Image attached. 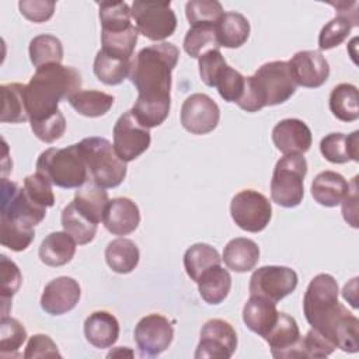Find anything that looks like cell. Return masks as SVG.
<instances>
[{"label": "cell", "mask_w": 359, "mask_h": 359, "mask_svg": "<svg viewBox=\"0 0 359 359\" xmlns=\"http://www.w3.org/2000/svg\"><path fill=\"white\" fill-rule=\"evenodd\" d=\"M178 57L174 43L161 42L140 49L133 59L129 79L137 90V100L130 112L147 129L161 125L170 114L171 73Z\"/></svg>", "instance_id": "cell-1"}, {"label": "cell", "mask_w": 359, "mask_h": 359, "mask_svg": "<svg viewBox=\"0 0 359 359\" xmlns=\"http://www.w3.org/2000/svg\"><path fill=\"white\" fill-rule=\"evenodd\" d=\"M338 283L330 273L314 276L303 297L307 323L348 353L359 351V320L338 302Z\"/></svg>", "instance_id": "cell-2"}, {"label": "cell", "mask_w": 359, "mask_h": 359, "mask_svg": "<svg viewBox=\"0 0 359 359\" xmlns=\"http://www.w3.org/2000/svg\"><path fill=\"white\" fill-rule=\"evenodd\" d=\"M81 87V76L72 66L50 63L36 69L25 84V104L29 122L45 119L59 111L62 100H69Z\"/></svg>", "instance_id": "cell-3"}, {"label": "cell", "mask_w": 359, "mask_h": 359, "mask_svg": "<svg viewBox=\"0 0 359 359\" xmlns=\"http://www.w3.org/2000/svg\"><path fill=\"white\" fill-rule=\"evenodd\" d=\"M296 91L289 65L285 60L264 63L258 70L245 77V86L237 105L247 112H257L264 107L286 102Z\"/></svg>", "instance_id": "cell-4"}, {"label": "cell", "mask_w": 359, "mask_h": 359, "mask_svg": "<svg viewBox=\"0 0 359 359\" xmlns=\"http://www.w3.org/2000/svg\"><path fill=\"white\" fill-rule=\"evenodd\" d=\"M36 172L59 188H80L88 181V171L79 143L63 149L50 147L36 160Z\"/></svg>", "instance_id": "cell-5"}, {"label": "cell", "mask_w": 359, "mask_h": 359, "mask_svg": "<svg viewBox=\"0 0 359 359\" xmlns=\"http://www.w3.org/2000/svg\"><path fill=\"white\" fill-rule=\"evenodd\" d=\"M88 180L101 188H115L126 177V163L119 158L114 144L105 137H86L80 143Z\"/></svg>", "instance_id": "cell-6"}, {"label": "cell", "mask_w": 359, "mask_h": 359, "mask_svg": "<svg viewBox=\"0 0 359 359\" xmlns=\"http://www.w3.org/2000/svg\"><path fill=\"white\" fill-rule=\"evenodd\" d=\"M307 161L303 154H285L275 164L271 180V198L283 208H296L304 196Z\"/></svg>", "instance_id": "cell-7"}, {"label": "cell", "mask_w": 359, "mask_h": 359, "mask_svg": "<svg viewBox=\"0 0 359 359\" xmlns=\"http://www.w3.org/2000/svg\"><path fill=\"white\" fill-rule=\"evenodd\" d=\"M130 13L137 32L150 41H164L177 28V15L170 1L135 0Z\"/></svg>", "instance_id": "cell-8"}, {"label": "cell", "mask_w": 359, "mask_h": 359, "mask_svg": "<svg viewBox=\"0 0 359 359\" xmlns=\"http://www.w3.org/2000/svg\"><path fill=\"white\" fill-rule=\"evenodd\" d=\"M230 215L233 222L244 231H262L272 217L269 199L258 191L243 189L236 194L230 202Z\"/></svg>", "instance_id": "cell-9"}, {"label": "cell", "mask_w": 359, "mask_h": 359, "mask_svg": "<svg viewBox=\"0 0 359 359\" xmlns=\"http://www.w3.org/2000/svg\"><path fill=\"white\" fill-rule=\"evenodd\" d=\"M297 273L289 266L265 265L255 269L250 278V296H259L273 303L294 292L297 287Z\"/></svg>", "instance_id": "cell-10"}, {"label": "cell", "mask_w": 359, "mask_h": 359, "mask_svg": "<svg viewBox=\"0 0 359 359\" xmlns=\"http://www.w3.org/2000/svg\"><path fill=\"white\" fill-rule=\"evenodd\" d=\"M45 215L46 209L35 205L27 196L24 188H20L15 182L3 178L0 219L20 223L28 227H35L45 219Z\"/></svg>", "instance_id": "cell-11"}, {"label": "cell", "mask_w": 359, "mask_h": 359, "mask_svg": "<svg viewBox=\"0 0 359 359\" xmlns=\"http://www.w3.org/2000/svg\"><path fill=\"white\" fill-rule=\"evenodd\" d=\"M236 348L237 334L230 323L222 318H212L201 330L195 359H229Z\"/></svg>", "instance_id": "cell-12"}, {"label": "cell", "mask_w": 359, "mask_h": 359, "mask_svg": "<svg viewBox=\"0 0 359 359\" xmlns=\"http://www.w3.org/2000/svg\"><path fill=\"white\" fill-rule=\"evenodd\" d=\"M114 149L119 158L129 163L143 154L151 142L150 130L142 126L130 111L123 112L114 126Z\"/></svg>", "instance_id": "cell-13"}, {"label": "cell", "mask_w": 359, "mask_h": 359, "mask_svg": "<svg viewBox=\"0 0 359 359\" xmlns=\"http://www.w3.org/2000/svg\"><path fill=\"white\" fill-rule=\"evenodd\" d=\"M135 342L142 356H158L164 352L174 338V328L168 318L151 313L139 320L135 327Z\"/></svg>", "instance_id": "cell-14"}, {"label": "cell", "mask_w": 359, "mask_h": 359, "mask_svg": "<svg viewBox=\"0 0 359 359\" xmlns=\"http://www.w3.org/2000/svg\"><path fill=\"white\" fill-rule=\"evenodd\" d=\"M220 119L217 104L206 94L189 95L181 107V123L192 135H206L216 129Z\"/></svg>", "instance_id": "cell-15"}, {"label": "cell", "mask_w": 359, "mask_h": 359, "mask_svg": "<svg viewBox=\"0 0 359 359\" xmlns=\"http://www.w3.org/2000/svg\"><path fill=\"white\" fill-rule=\"evenodd\" d=\"M296 86L321 87L330 76V65L320 50H299L287 62Z\"/></svg>", "instance_id": "cell-16"}, {"label": "cell", "mask_w": 359, "mask_h": 359, "mask_svg": "<svg viewBox=\"0 0 359 359\" xmlns=\"http://www.w3.org/2000/svg\"><path fill=\"white\" fill-rule=\"evenodd\" d=\"M81 296L80 285L70 276H59L50 280L42 292L41 307L50 316H60L73 310Z\"/></svg>", "instance_id": "cell-17"}, {"label": "cell", "mask_w": 359, "mask_h": 359, "mask_svg": "<svg viewBox=\"0 0 359 359\" xmlns=\"http://www.w3.org/2000/svg\"><path fill=\"white\" fill-rule=\"evenodd\" d=\"M272 142L283 154H304L311 146L313 136L302 119L286 118L273 126Z\"/></svg>", "instance_id": "cell-18"}, {"label": "cell", "mask_w": 359, "mask_h": 359, "mask_svg": "<svg viewBox=\"0 0 359 359\" xmlns=\"http://www.w3.org/2000/svg\"><path fill=\"white\" fill-rule=\"evenodd\" d=\"M300 330L296 320L286 314L279 313L276 324L264 338L269 348L271 353L276 359L285 358H300L299 356V345H300Z\"/></svg>", "instance_id": "cell-19"}, {"label": "cell", "mask_w": 359, "mask_h": 359, "mask_svg": "<svg viewBox=\"0 0 359 359\" xmlns=\"http://www.w3.org/2000/svg\"><path fill=\"white\" fill-rule=\"evenodd\" d=\"M102 223L109 233L126 236L135 231L140 223L139 208L129 198H114L107 206Z\"/></svg>", "instance_id": "cell-20"}, {"label": "cell", "mask_w": 359, "mask_h": 359, "mask_svg": "<svg viewBox=\"0 0 359 359\" xmlns=\"http://www.w3.org/2000/svg\"><path fill=\"white\" fill-rule=\"evenodd\" d=\"M278 316L276 303L259 296H250L243 307V321L245 327L262 338H265L276 324Z\"/></svg>", "instance_id": "cell-21"}, {"label": "cell", "mask_w": 359, "mask_h": 359, "mask_svg": "<svg viewBox=\"0 0 359 359\" xmlns=\"http://www.w3.org/2000/svg\"><path fill=\"white\" fill-rule=\"evenodd\" d=\"M349 191V182L339 172L327 170L316 175L311 182V195L314 201L325 208L341 205Z\"/></svg>", "instance_id": "cell-22"}, {"label": "cell", "mask_w": 359, "mask_h": 359, "mask_svg": "<svg viewBox=\"0 0 359 359\" xmlns=\"http://www.w3.org/2000/svg\"><path fill=\"white\" fill-rule=\"evenodd\" d=\"M320 151L332 164L359 161V130L351 135L334 132L324 136L320 142Z\"/></svg>", "instance_id": "cell-23"}, {"label": "cell", "mask_w": 359, "mask_h": 359, "mask_svg": "<svg viewBox=\"0 0 359 359\" xmlns=\"http://www.w3.org/2000/svg\"><path fill=\"white\" fill-rule=\"evenodd\" d=\"M86 339L95 348H109L119 337V323L108 311L100 310L91 313L84 321Z\"/></svg>", "instance_id": "cell-24"}, {"label": "cell", "mask_w": 359, "mask_h": 359, "mask_svg": "<svg viewBox=\"0 0 359 359\" xmlns=\"http://www.w3.org/2000/svg\"><path fill=\"white\" fill-rule=\"evenodd\" d=\"M222 259L229 269L244 273L254 269L258 264L259 247L250 238L237 237L226 244Z\"/></svg>", "instance_id": "cell-25"}, {"label": "cell", "mask_w": 359, "mask_h": 359, "mask_svg": "<svg viewBox=\"0 0 359 359\" xmlns=\"http://www.w3.org/2000/svg\"><path fill=\"white\" fill-rule=\"evenodd\" d=\"M76 241L66 231L48 234L39 247V259L48 266H62L72 261L76 254Z\"/></svg>", "instance_id": "cell-26"}, {"label": "cell", "mask_w": 359, "mask_h": 359, "mask_svg": "<svg viewBox=\"0 0 359 359\" xmlns=\"http://www.w3.org/2000/svg\"><path fill=\"white\" fill-rule=\"evenodd\" d=\"M72 202L86 217L98 224L104 220L109 199L104 188L95 185L94 182H86L84 185L77 188L74 199Z\"/></svg>", "instance_id": "cell-27"}, {"label": "cell", "mask_w": 359, "mask_h": 359, "mask_svg": "<svg viewBox=\"0 0 359 359\" xmlns=\"http://www.w3.org/2000/svg\"><path fill=\"white\" fill-rule=\"evenodd\" d=\"M216 35L220 46L229 49L240 48L250 36V22L240 13H224L216 24Z\"/></svg>", "instance_id": "cell-28"}, {"label": "cell", "mask_w": 359, "mask_h": 359, "mask_svg": "<svg viewBox=\"0 0 359 359\" xmlns=\"http://www.w3.org/2000/svg\"><path fill=\"white\" fill-rule=\"evenodd\" d=\"M140 252L137 245L125 237L115 238L105 248V261L116 273H129L139 264Z\"/></svg>", "instance_id": "cell-29"}, {"label": "cell", "mask_w": 359, "mask_h": 359, "mask_svg": "<svg viewBox=\"0 0 359 359\" xmlns=\"http://www.w3.org/2000/svg\"><path fill=\"white\" fill-rule=\"evenodd\" d=\"M133 66V59H122L98 50L94 59L93 70L97 79L107 86L121 84L126 77H129Z\"/></svg>", "instance_id": "cell-30"}, {"label": "cell", "mask_w": 359, "mask_h": 359, "mask_svg": "<svg viewBox=\"0 0 359 359\" xmlns=\"http://www.w3.org/2000/svg\"><path fill=\"white\" fill-rule=\"evenodd\" d=\"M196 283L201 297L208 304H219L227 297L230 292L231 276L227 269H224L222 265H217L206 271Z\"/></svg>", "instance_id": "cell-31"}, {"label": "cell", "mask_w": 359, "mask_h": 359, "mask_svg": "<svg viewBox=\"0 0 359 359\" xmlns=\"http://www.w3.org/2000/svg\"><path fill=\"white\" fill-rule=\"evenodd\" d=\"M1 122L21 123L29 121L25 104V84L8 83L1 84Z\"/></svg>", "instance_id": "cell-32"}, {"label": "cell", "mask_w": 359, "mask_h": 359, "mask_svg": "<svg viewBox=\"0 0 359 359\" xmlns=\"http://www.w3.org/2000/svg\"><path fill=\"white\" fill-rule=\"evenodd\" d=\"M220 264L222 258L217 250L205 243H196L191 245L184 254L185 272L194 282H198L206 271Z\"/></svg>", "instance_id": "cell-33"}, {"label": "cell", "mask_w": 359, "mask_h": 359, "mask_svg": "<svg viewBox=\"0 0 359 359\" xmlns=\"http://www.w3.org/2000/svg\"><path fill=\"white\" fill-rule=\"evenodd\" d=\"M358 88L349 83L335 86L330 94V111L342 122H353L359 118Z\"/></svg>", "instance_id": "cell-34"}, {"label": "cell", "mask_w": 359, "mask_h": 359, "mask_svg": "<svg viewBox=\"0 0 359 359\" xmlns=\"http://www.w3.org/2000/svg\"><path fill=\"white\" fill-rule=\"evenodd\" d=\"M358 14L337 13V15L328 21L320 31L318 48L320 50H328L339 46L351 34L352 28L358 27Z\"/></svg>", "instance_id": "cell-35"}, {"label": "cell", "mask_w": 359, "mask_h": 359, "mask_svg": "<svg viewBox=\"0 0 359 359\" xmlns=\"http://www.w3.org/2000/svg\"><path fill=\"white\" fill-rule=\"evenodd\" d=\"M67 101L80 115L95 118L105 115L112 108L115 98L98 90H79Z\"/></svg>", "instance_id": "cell-36"}, {"label": "cell", "mask_w": 359, "mask_h": 359, "mask_svg": "<svg viewBox=\"0 0 359 359\" xmlns=\"http://www.w3.org/2000/svg\"><path fill=\"white\" fill-rule=\"evenodd\" d=\"M62 226L63 231L70 234L74 238V241L80 245L93 241L97 233V224L91 222L88 217H86L74 206L73 202H70L62 210Z\"/></svg>", "instance_id": "cell-37"}, {"label": "cell", "mask_w": 359, "mask_h": 359, "mask_svg": "<svg viewBox=\"0 0 359 359\" xmlns=\"http://www.w3.org/2000/svg\"><path fill=\"white\" fill-rule=\"evenodd\" d=\"M28 52L31 63L36 69L50 63H62L63 59L62 42L50 34H41L32 38Z\"/></svg>", "instance_id": "cell-38"}, {"label": "cell", "mask_w": 359, "mask_h": 359, "mask_svg": "<svg viewBox=\"0 0 359 359\" xmlns=\"http://www.w3.org/2000/svg\"><path fill=\"white\" fill-rule=\"evenodd\" d=\"M137 34L135 25L119 31H101V50L122 59H132Z\"/></svg>", "instance_id": "cell-39"}, {"label": "cell", "mask_w": 359, "mask_h": 359, "mask_svg": "<svg viewBox=\"0 0 359 359\" xmlns=\"http://www.w3.org/2000/svg\"><path fill=\"white\" fill-rule=\"evenodd\" d=\"M27 339V330L13 317L3 316L0 321V356L17 358L20 349Z\"/></svg>", "instance_id": "cell-40"}, {"label": "cell", "mask_w": 359, "mask_h": 359, "mask_svg": "<svg viewBox=\"0 0 359 359\" xmlns=\"http://www.w3.org/2000/svg\"><path fill=\"white\" fill-rule=\"evenodd\" d=\"M219 48L216 25H194L187 31L184 38V50L195 59L210 49Z\"/></svg>", "instance_id": "cell-41"}, {"label": "cell", "mask_w": 359, "mask_h": 359, "mask_svg": "<svg viewBox=\"0 0 359 359\" xmlns=\"http://www.w3.org/2000/svg\"><path fill=\"white\" fill-rule=\"evenodd\" d=\"M98 8L101 31H119L133 25L130 7L125 1H102Z\"/></svg>", "instance_id": "cell-42"}, {"label": "cell", "mask_w": 359, "mask_h": 359, "mask_svg": "<svg viewBox=\"0 0 359 359\" xmlns=\"http://www.w3.org/2000/svg\"><path fill=\"white\" fill-rule=\"evenodd\" d=\"M224 14L216 0H191L185 4V15L189 25H216Z\"/></svg>", "instance_id": "cell-43"}, {"label": "cell", "mask_w": 359, "mask_h": 359, "mask_svg": "<svg viewBox=\"0 0 359 359\" xmlns=\"http://www.w3.org/2000/svg\"><path fill=\"white\" fill-rule=\"evenodd\" d=\"M0 269H1V317L8 314L10 303L13 296L18 292L22 276L18 266L8 259L6 255H0Z\"/></svg>", "instance_id": "cell-44"}, {"label": "cell", "mask_w": 359, "mask_h": 359, "mask_svg": "<svg viewBox=\"0 0 359 359\" xmlns=\"http://www.w3.org/2000/svg\"><path fill=\"white\" fill-rule=\"evenodd\" d=\"M1 224V245L10 248L11 251H24L35 238L34 227H28L20 223H14L6 219H0Z\"/></svg>", "instance_id": "cell-45"}, {"label": "cell", "mask_w": 359, "mask_h": 359, "mask_svg": "<svg viewBox=\"0 0 359 359\" xmlns=\"http://www.w3.org/2000/svg\"><path fill=\"white\" fill-rule=\"evenodd\" d=\"M27 196L41 208H50L55 205V195L52 191V182L42 174L35 172L24 180L22 185Z\"/></svg>", "instance_id": "cell-46"}, {"label": "cell", "mask_w": 359, "mask_h": 359, "mask_svg": "<svg viewBox=\"0 0 359 359\" xmlns=\"http://www.w3.org/2000/svg\"><path fill=\"white\" fill-rule=\"evenodd\" d=\"M245 86V77L237 72L236 69L230 67L229 65L223 69L222 74L216 81V88L219 95L227 102H236L241 98Z\"/></svg>", "instance_id": "cell-47"}, {"label": "cell", "mask_w": 359, "mask_h": 359, "mask_svg": "<svg viewBox=\"0 0 359 359\" xmlns=\"http://www.w3.org/2000/svg\"><path fill=\"white\" fill-rule=\"evenodd\" d=\"M199 76L208 87H216V81L227 66L222 52L219 49H210L198 57Z\"/></svg>", "instance_id": "cell-48"}, {"label": "cell", "mask_w": 359, "mask_h": 359, "mask_svg": "<svg viewBox=\"0 0 359 359\" xmlns=\"http://www.w3.org/2000/svg\"><path fill=\"white\" fill-rule=\"evenodd\" d=\"M335 351V345L328 341L318 331L311 328L300 338L299 356L300 358H325Z\"/></svg>", "instance_id": "cell-49"}, {"label": "cell", "mask_w": 359, "mask_h": 359, "mask_svg": "<svg viewBox=\"0 0 359 359\" xmlns=\"http://www.w3.org/2000/svg\"><path fill=\"white\" fill-rule=\"evenodd\" d=\"M31 129L39 140H42L45 143H52L65 135L66 119H65L63 114L60 111H57L56 114H53L45 119L31 122Z\"/></svg>", "instance_id": "cell-50"}, {"label": "cell", "mask_w": 359, "mask_h": 359, "mask_svg": "<svg viewBox=\"0 0 359 359\" xmlns=\"http://www.w3.org/2000/svg\"><path fill=\"white\" fill-rule=\"evenodd\" d=\"M24 359H34V358H60V352L49 335L45 334H35L28 339L25 346Z\"/></svg>", "instance_id": "cell-51"}, {"label": "cell", "mask_w": 359, "mask_h": 359, "mask_svg": "<svg viewBox=\"0 0 359 359\" xmlns=\"http://www.w3.org/2000/svg\"><path fill=\"white\" fill-rule=\"evenodd\" d=\"M18 8L27 20L32 22H45L53 15L55 3L45 0H22L18 3Z\"/></svg>", "instance_id": "cell-52"}, {"label": "cell", "mask_w": 359, "mask_h": 359, "mask_svg": "<svg viewBox=\"0 0 359 359\" xmlns=\"http://www.w3.org/2000/svg\"><path fill=\"white\" fill-rule=\"evenodd\" d=\"M342 205V216L348 224L352 227H358V175L353 177V180L349 184V191L344 201L341 202Z\"/></svg>", "instance_id": "cell-53"}, {"label": "cell", "mask_w": 359, "mask_h": 359, "mask_svg": "<svg viewBox=\"0 0 359 359\" xmlns=\"http://www.w3.org/2000/svg\"><path fill=\"white\" fill-rule=\"evenodd\" d=\"M356 285H358V278H353L349 283H346L344 286V290H342L344 299L348 300L353 309L358 307V299H356V294H358L356 290L358 289H356Z\"/></svg>", "instance_id": "cell-54"}, {"label": "cell", "mask_w": 359, "mask_h": 359, "mask_svg": "<svg viewBox=\"0 0 359 359\" xmlns=\"http://www.w3.org/2000/svg\"><path fill=\"white\" fill-rule=\"evenodd\" d=\"M116 355H128V356H133V352L130 351V349H128L126 346H118L116 348V351H111L109 353H108V358H111V356H116Z\"/></svg>", "instance_id": "cell-55"}]
</instances>
